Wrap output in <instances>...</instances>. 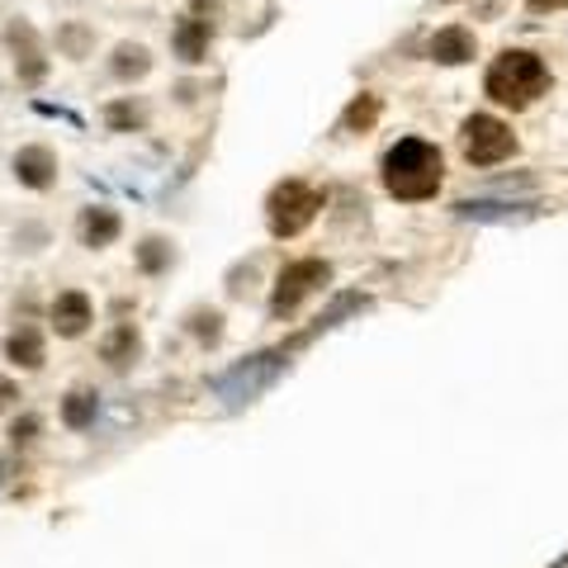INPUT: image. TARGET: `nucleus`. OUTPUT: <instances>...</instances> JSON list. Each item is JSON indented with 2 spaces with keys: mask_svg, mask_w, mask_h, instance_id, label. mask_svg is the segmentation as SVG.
<instances>
[{
  "mask_svg": "<svg viewBox=\"0 0 568 568\" xmlns=\"http://www.w3.org/2000/svg\"><path fill=\"white\" fill-rule=\"evenodd\" d=\"M511 152H517V133H511L502 119L474 114V119L464 123V156L474 166H497V162H507Z\"/></svg>",
  "mask_w": 568,
  "mask_h": 568,
  "instance_id": "0eeeda50",
  "label": "nucleus"
},
{
  "mask_svg": "<svg viewBox=\"0 0 568 568\" xmlns=\"http://www.w3.org/2000/svg\"><path fill=\"white\" fill-rule=\"evenodd\" d=\"M209 43H213V20H180L176 28H170V48H176V57L185 67H199L209 62Z\"/></svg>",
  "mask_w": 568,
  "mask_h": 568,
  "instance_id": "ddd939ff",
  "label": "nucleus"
},
{
  "mask_svg": "<svg viewBox=\"0 0 568 568\" xmlns=\"http://www.w3.org/2000/svg\"><path fill=\"white\" fill-rule=\"evenodd\" d=\"M24 407V389L14 375H0V417H10V412Z\"/></svg>",
  "mask_w": 568,
  "mask_h": 568,
  "instance_id": "5701e85b",
  "label": "nucleus"
},
{
  "mask_svg": "<svg viewBox=\"0 0 568 568\" xmlns=\"http://www.w3.org/2000/svg\"><path fill=\"white\" fill-rule=\"evenodd\" d=\"M0 43H5L10 67H14V81H20L24 91H38V85H48L52 57H48V43H43V34L34 28V20H24V14L5 20V24H0Z\"/></svg>",
  "mask_w": 568,
  "mask_h": 568,
  "instance_id": "7ed1b4c3",
  "label": "nucleus"
},
{
  "mask_svg": "<svg viewBox=\"0 0 568 568\" xmlns=\"http://www.w3.org/2000/svg\"><path fill=\"white\" fill-rule=\"evenodd\" d=\"M327 280H332V265L318 261V256L284 265V270H280V280H275V289H270V312H275V318H289V312H294L298 304H304L308 294H318Z\"/></svg>",
  "mask_w": 568,
  "mask_h": 568,
  "instance_id": "39448f33",
  "label": "nucleus"
},
{
  "mask_svg": "<svg viewBox=\"0 0 568 568\" xmlns=\"http://www.w3.org/2000/svg\"><path fill=\"white\" fill-rule=\"evenodd\" d=\"M95 327V298L85 289H57L48 298V332L62 341H81Z\"/></svg>",
  "mask_w": 568,
  "mask_h": 568,
  "instance_id": "1a4fd4ad",
  "label": "nucleus"
},
{
  "mask_svg": "<svg viewBox=\"0 0 568 568\" xmlns=\"http://www.w3.org/2000/svg\"><path fill=\"white\" fill-rule=\"evenodd\" d=\"M38 440H43V417H38V412H28V407L10 412V417H5V446L14 454H24V450H34Z\"/></svg>",
  "mask_w": 568,
  "mask_h": 568,
  "instance_id": "aec40b11",
  "label": "nucleus"
},
{
  "mask_svg": "<svg viewBox=\"0 0 568 568\" xmlns=\"http://www.w3.org/2000/svg\"><path fill=\"white\" fill-rule=\"evenodd\" d=\"M0 355H5V365L20 369V375H38V369L48 365V332H43L38 322H14L5 341H0Z\"/></svg>",
  "mask_w": 568,
  "mask_h": 568,
  "instance_id": "9d476101",
  "label": "nucleus"
},
{
  "mask_svg": "<svg viewBox=\"0 0 568 568\" xmlns=\"http://www.w3.org/2000/svg\"><path fill=\"white\" fill-rule=\"evenodd\" d=\"M10 176L28 194H48V190H57V180H62V156H57V147H48V142H24V147H14V156H10Z\"/></svg>",
  "mask_w": 568,
  "mask_h": 568,
  "instance_id": "423d86ee",
  "label": "nucleus"
},
{
  "mask_svg": "<svg viewBox=\"0 0 568 568\" xmlns=\"http://www.w3.org/2000/svg\"><path fill=\"white\" fill-rule=\"evenodd\" d=\"M483 91H488L497 105H507V109H525V105H535V99L549 91V67L540 62L535 52H521V48L502 52L488 67V76H483Z\"/></svg>",
  "mask_w": 568,
  "mask_h": 568,
  "instance_id": "f03ea898",
  "label": "nucleus"
},
{
  "mask_svg": "<svg viewBox=\"0 0 568 568\" xmlns=\"http://www.w3.org/2000/svg\"><path fill=\"white\" fill-rule=\"evenodd\" d=\"M318 209H322V194L312 190V185H304V180H280L275 190H270V199H265L270 233H275V237H298L312 218H318Z\"/></svg>",
  "mask_w": 568,
  "mask_h": 568,
  "instance_id": "20e7f679",
  "label": "nucleus"
},
{
  "mask_svg": "<svg viewBox=\"0 0 568 568\" xmlns=\"http://www.w3.org/2000/svg\"><path fill=\"white\" fill-rule=\"evenodd\" d=\"M375 119H379V99H375V95H360V99H351V109H346V119H341V123H346L351 133H355V128L365 133V128L375 123Z\"/></svg>",
  "mask_w": 568,
  "mask_h": 568,
  "instance_id": "4be33fe9",
  "label": "nucleus"
},
{
  "mask_svg": "<svg viewBox=\"0 0 568 568\" xmlns=\"http://www.w3.org/2000/svg\"><path fill=\"white\" fill-rule=\"evenodd\" d=\"M133 265H138L147 280H162L166 270L176 265V247H170L166 237H156V233H152V237H142L138 247H133Z\"/></svg>",
  "mask_w": 568,
  "mask_h": 568,
  "instance_id": "a211bd4d",
  "label": "nucleus"
},
{
  "mask_svg": "<svg viewBox=\"0 0 568 568\" xmlns=\"http://www.w3.org/2000/svg\"><path fill=\"white\" fill-rule=\"evenodd\" d=\"M99 119H105L109 133H142V128H147V105L133 95H119L99 109Z\"/></svg>",
  "mask_w": 568,
  "mask_h": 568,
  "instance_id": "f3484780",
  "label": "nucleus"
},
{
  "mask_svg": "<svg viewBox=\"0 0 568 568\" xmlns=\"http://www.w3.org/2000/svg\"><path fill=\"white\" fill-rule=\"evenodd\" d=\"M57 422L67 426V431H91V426L99 422V393L85 389V383H76V389L62 393V403H57Z\"/></svg>",
  "mask_w": 568,
  "mask_h": 568,
  "instance_id": "4468645a",
  "label": "nucleus"
},
{
  "mask_svg": "<svg viewBox=\"0 0 568 568\" xmlns=\"http://www.w3.org/2000/svg\"><path fill=\"white\" fill-rule=\"evenodd\" d=\"M284 360H289V351H284V346H280V351H265V355H251L247 365H237L233 375H223V379H218V393L227 398V403H241V398H256V393H261L265 383L275 379L280 369H284Z\"/></svg>",
  "mask_w": 568,
  "mask_h": 568,
  "instance_id": "6e6552de",
  "label": "nucleus"
},
{
  "mask_svg": "<svg viewBox=\"0 0 568 568\" xmlns=\"http://www.w3.org/2000/svg\"><path fill=\"white\" fill-rule=\"evenodd\" d=\"M52 48L57 57H71V62H85L95 52V28L85 20H62L52 28Z\"/></svg>",
  "mask_w": 568,
  "mask_h": 568,
  "instance_id": "dca6fc26",
  "label": "nucleus"
},
{
  "mask_svg": "<svg viewBox=\"0 0 568 568\" xmlns=\"http://www.w3.org/2000/svg\"><path fill=\"white\" fill-rule=\"evenodd\" d=\"M440 180H446L440 147H431V142H422V138H398L389 156H383V185H389L393 199H407V204L431 199L440 190Z\"/></svg>",
  "mask_w": 568,
  "mask_h": 568,
  "instance_id": "f257e3e1",
  "label": "nucleus"
},
{
  "mask_svg": "<svg viewBox=\"0 0 568 568\" xmlns=\"http://www.w3.org/2000/svg\"><path fill=\"white\" fill-rule=\"evenodd\" d=\"M436 57V62H446V67H460V62H469V57H474V34H469V28H440V34L431 38V48H426Z\"/></svg>",
  "mask_w": 568,
  "mask_h": 568,
  "instance_id": "6ab92c4d",
  "label": "nucleus"
},
{
  "mask_svg": "<svg viewBox=\"0 0 568 568\" xmlns=\"http://www.w3.org/2000/svg\"><path fill=\"white\" fill-rule=\"evenodd\" d=\"M185 332H190L199 346H218V341H223V312L218 308H190Z\"/></svg>",
  "mask_w": 568,
  "mask_h": 568,
  "instance_id": "412c9836",
  "label": "nucleus"
},
{
  "mask_svg": "<svg viewBox=\"0 0 568 568\" xmlns=\"http://www.w3.org/2000/svg\"><path fill=\"white\" fill-rule=\"evenodd\" d=\"M531 10H568V0H525Z\"/></svg>",
  "mask_w": 568,
  "mask_h": 568,
  "instance_id": "393cba45",
  "label": "nucleus"
},
{
  "mask_svg": "<svg viewBox=\"0 0 568 568\" xmlns=\"http://www.w3.org/2000/svg\"><path fill=\"white\" fill-rule=\"evenodd\" d=\"M123 237V218H119V209H109V204H85L76 213V241L85 251H105L114 247V241Z\"/></svg>",
  "mask_w": 568,
  "mask_h": 568,
  "instance_id": "9b49d317",
  "label": "nucleus"
},
{
  "mask_svg": "<svg viewBox=\"0 0 568 568\" xmlns=\"http://www.w3.org/2000/svg\"><path fill=\"white\" fill-rule=\"evenodd\" d=\"M99 360H105L114 375H128L142 360V327L138 322H114L105 336H99Z\"/></svg>",
  "mask_w": 568,
  "mask_h": 568,
  "instance_id": "f8f14e48",
  "label": "nucleus"
},
{
  "mask_svg": "<svg viewBox=\"0 0 568 568\" xmlns=\"http://www.w3.org/2000/svg\"><path fill=\"white\" fill-rule=\"evenodd\" d=\"M218 5H223V0H190V14H194V20H209Z\"/></svg>",
  "mask_w": 568,
  "mask_h": 568,
  "instance_id": "b1692460",
  "label": "nucleus"
},
{
  "mask_svg": "<svg viewBox=\"0 0 568 568\" xmlns=\"http://www.w3.org/2000/svg\"><path fill=\"white\" fill-rule=\"evenodd\" d=\"M156 67L152 48H142V43H119V48L109 52V76L119 85H133V81H147Z\"/></svg>",
  "mask_w": 568,
  "mask_h": 568,
  "instance_id": "2eb2a0df",
  "label": "nucleus"
}]
</instances>
